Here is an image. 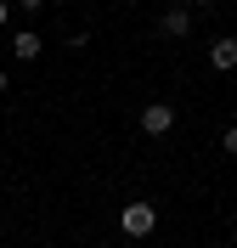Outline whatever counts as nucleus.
Wrapping results in <instances>:
<instances>
[{"label":"nucleus","mask_w":237,"mask_h":248,"mask_svg":"<svg viewBox=\"0 0 237 248\" xmlns=\"http://www.w3.org/2000/svg\"><path fill=\"white\" fill-rule=\"evenodd\" d=\"M153 226H158V209H153V203L136 198V203H125V209H119V232H125V237H147Z\"/></svg>","instance_id":"obj_1"},{"label":"nucleus","mask_w":237,"mask_h":248,"mask_svg":"<svg viewBox=\"0 0 237 248\" xmlns=\"http://www.w3.org/2000/svg\"><path fill=\"white\" fill-rule=\"evenodd\" d=\"M142 130H147V136H170V130H175V108H170V102L142 108Z\"/></svg>","instance_id":"obj_2"},{"label":"nucleus","mask_w":237,"mask_h":248,"mask_svg":"<svg viewBox=\"0 0 237 248\" xmlns=\"http://www.w3.org/2000/svg\"><path fill=\"white\" fill-rule=\"evenodd\" d=\"M158 34H170V40H187V34H192V12H187V6H170V12L158 17Z\"/></svg>","instance_id":"obj_3"},{"label":"nucleus","mask_w":237,"mask_h":248,"mask_svg":"<svg viewBox=\"0 0 237 248\" xmlns=\"http://www.w3.org/2000/svg\"><path fill=\"white\" fill-rule=\"evenodd\" d=\"M209 68H215V74H232V68H237V40H232V34L209 46Z\"/></svg>","instance_id":"obj_4"},{"label":"nucleus","mask_w":237,"mask_h":248,"mask_svg":"<svg viewBox=\"0 0 237 248\" xmlns=\"http://www.w3.org/2000/svg\"><path fill=\"white\" fill-rule=\"evenodd\" d=\"M12 57L34 62V57H40V34H34V29H23V34H17V40H12Z\"/></svg>","instance_id":"obj_5"},{"label":"nucleus","mask_w":237,"mask_h":248,"mask_svg":"<svg viewBox=\"0 0 237 248\" xmlns=\"http://www.w3.org/2000/svg\"><path fill=\"white\" fill-rule=\"evenodd\" d=\"M221 147H226V153H237V124L226 130V141H221Z\"/></svg>","instance_id":"obj_6"},{"label":"nucleus","mask_w":237,"mask_h":248,"mask_svg":"<svg viewBox=\"0 0 237 248\" xmlns=\"http://www.w3.org/2000/svg\"><path fill=\"white\" fill-rule=\"evenodd\" d=\"M17 6H23V12H40V6H46V0H17Z\"/></svg>","instance_id":"obj_7"},{"label":"nucleus","mask_w":237,"mask_h":248,"mask_svg":"<svg viewBox=\"0 0 237 248\" xmlns=\"http://www.w3.org/2000/svg\"><path fill=\"white\" fill-rule=\"evenodd\" d=\"M6 23H12V12H6V0H0V29H6Z\"/></svg>","instance_id":"obj_8"},{"label":"nucleus","mask_w":237,"mask_h":248,"mask_svg":"<svg viewBox=\"0 0 237 248\" xmlns=\"http://www.w3.org/2000/svg\"><path fill=\"white\" fill-rule=\"evenodd\" d=\"M0 96H6V68H0Z\"/></svg>","instance_id":"obj_9"},{"label":"nucleus","mask_w":237,"mask_h":248,"mask_svg":"<svg viewBox=\"0 0 237 248\" xmlns=\"http://www.w3.org/2000/svg\"><path fill=\"white\" fill-rule=\"evenodd\" d=\"M198 6H215V0H198Z\"/></svg>","instance_id":"obj_10"}]
</instances>
